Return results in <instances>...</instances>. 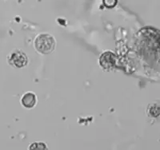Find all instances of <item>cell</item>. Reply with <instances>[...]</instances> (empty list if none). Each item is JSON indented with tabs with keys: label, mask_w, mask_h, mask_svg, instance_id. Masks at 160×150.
<instances>
[{
	"label": "cell",
	"mask_w": 160,
	"mask_h": 150,
	"mask_svg": "<svg viewBox=\"0 0 160 150\" xmlns=\"http://www.w3.org/2000/svg\"><path fill=\"white\" fill-rule=\"evenodd\" d=\"M37 98L35 94L31 92L26 93L21 99V103L25 108L31 109L36 105Z\"/></svg>",
	"instance_id": "4"
},
{
	"label": "cell",
	"mask_w": 160,
	"mask_h": 150,
	"mask_svg": "<svg viewBox=\"0 0 160 150\" xmlns=\"http://www.w3.org/2000/svg\"><path fill=\"white\" fill-rule=\"evenodd\" d=\"M100 64L105 69H111L115 66L116 62V57L111 52H106L100 58Z\"/></svg>",
	"instance_id": "3"
},
{
	"label": "cell",
	"mask_w": 160,
	"mask_h": 150,
	"mask_svg": "<svg viewBox=\"0 0 160 150\" xmlns=\"http://www.w3.org/2000/svg\"><path fill=\"white\" fill-rule=\"evenodd\" d=\"M103 3L108 7H113L117 3V0H103Z\"/></svg>",
	"instance_id": "5"
},
{
	"label": "cell",
	"mask_w": 160,
	"mask_h": 150,
	"mask_svg": "<svg viewBox=\"0 0 160 150\" xmlns=\"http://www.w3.org/2000/svg\"><path fill=\"white\" fill-rule=\"evenodd\" d=\"M35 46L41 54H50L55 50V40L51 35L41 34L35 38Z\"/></svg>",
	"instance_id": "1"
},
{
	"label": "cell",
	"mask_w": 160,
	"mask_h": 150,
	"mask_svg": "<svg viewBox=\"0 0 160 150\" xmlns=\"http://www.w3.org/2000/svg\"><path fill=\"white\" fill-rule=\"evenodd\" d=\"M8 63L16 68H22L28 64V57L21 50L15 49L11 51L8 56Z\"/></svg>",
	"instance_id": "2"
}]
</instances>
